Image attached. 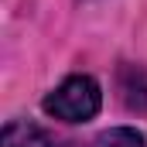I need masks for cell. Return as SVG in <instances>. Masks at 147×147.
Masks as SVG:
<instances>
[{"instance_id": "1", "label": "cell", "mask_w": 147, "mask_h": 147, "mask_svg": "<svg viewBox=\"0 0 147 147\" xmlns=\"http://www.w3.org/2000/svg\"><path fill=\"white\" fill-rule=\"evenodd\" d=\"M99 106H103V92L92 75H69L55 92L45 96V113L65 123H86L99 113Z\"/></svg>"}, {"instance_id": "2", "label": "cell", "mask_w": 147, "mask_h": 147, "mask_svg": "<svg viewBox=\"0 0 147 147\" xmlns=\"http://www.w3.org/2000/svg\"><path fill=\"white\" fill-rule=\"evenodd\" d=\"M0 147H51V144H48V137L38 130L34 123H28V120H14V123L3 127Z\"/></svg>"}, {"instance_id": "3", "label": "cell", "mask_w": 147, "mask_h": 147, "mask_svg": "<svg viewBox=\"0 0 147 147\" xmlns=\"http://www.w3.org/2000/svg\"><path fill=\"white\" fill-rule=\"evenodd\" d=\"M123 99H127V106L137 113L147 110V75L140 72V69H127L123 72Z\"/></svg>"}, {"instance_id": "4", "label": "cell", "mask_w": 147, "mask_h": 147, "mask_svg": "<svg viewBox=\"0 0 147 147\" xmlns=\"http://www.w3.org/2000/svg\"><path fill=\"white\" fill-rule=\"evenodd\" d=\"M96 147H147V144H144V134H137L134 127H113L96 137Z\"/></svg>"}]
</instances>
